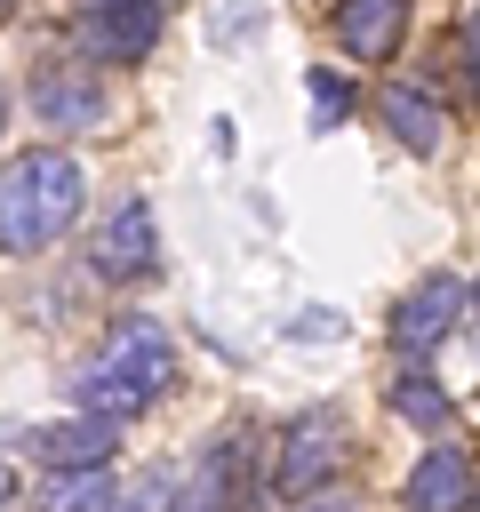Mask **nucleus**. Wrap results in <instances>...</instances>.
<instances>
[{"label":"nucleus","instance_id":"nucleus-1","mask_svg":"<svg viewBox=\"0 0 480 512\" xmlns=\"http://www.w3.org/2000/svg\"><path fill=\"white\" fill-rule=\"evenodd\" d=\"M168 384H176V344H168V328L144 320V312H128V320H112L104 344L80 360L72 400H80L88 416H144Z\"/></svg>","mask_w":480,"mask_h":512},{"label":"nucleus","instance_id":"nucleus-2","mask_svg":"<svg viewBox=\"0 0 480 512\" xmlns=\"http://www.w3.org/2000/svg\"><path fill=\"white\" fill-rule=\"evenodd\" d=\"M80 192H88V176L72 152H56V144L16 152L0 168V256H40L48 240H64L80 216Z\"/></svg>","mask_w":480,"mask_h":512},{"label":"nucleus","instance_id":"nucleus-3","mask_svg":"<svg viewBox=\"0 0 480 512\" xmlns=\"http://www.w3.org/2000/svg\"><path fill=\"white\" fill-rule=\"evenodd\" d=\"M88 256H96V272H104V280H152V272H160L152 200H144V192H120V200L104 208V224H96Z\"/></svg>","mask_w":480,"mask_h":512},{"label":"nucleus","instance_id":"nucleus-4","mask_svg":"<svg viewBox=\"0 0 480 512\" xmlns=\"http://www.w3.org/2000/svg\"><path fill=\"white\" fill-rule=\"evenodd\" d=\"M456 320H464V280H456V272H424V280L392 304V352L416 360V352H432Z\"/></svg>","mask_w":480,"mask_h":512},{"label":"nucleus","instance_id":"nucleus-5","mask_svg":"<svg viewBox=\"0 0 480 512\" xmlns=\"http://www.w3.org/2000/svg\"><path fill=\"white\" fill-rule=\"evenodd\" d=\"M160 40V8L152 0H120V8H80V56L88 64H128Z\"/></svg>","mask_w":480,"mask_h":512},{"label":"nucleus","instance_id":"nucleus-6","mask_svg":"<svg viewBox=\"0 0 480 512\" xmlns=\"http://www.w3.org/2000/svg\"><path fill=\"white\" fill-rule=\"evenodd\" d=\"M336 456H344V424L336 416H296L288 424V440H280V496H312L328 472H336Z\"/></svg>","mask_w":480,"mask_h":512},{"label":"nucleus","instance_id":"nucleus-7","mask_svg":"<svg viewBox=\"0 0 480 512\" xmlns=\"http://www.w3.org/2000/svg\"><path fill=\"white\" fill-rule=\"evenodd\" d=\"M32 112H40L48 128H104V80H96L88 64H40Z\"/></svg>","mask_w":480,"mask_h":512},{"label":"nucleus","instance_id":"nucleus-8","mask_svg":"<svg viewBox=\"0 0 480 512\" xmlns=\"http://www.w3.org/2000/svg\"><path fill=\"white\" fill-rule=\"evenodd\" d=\"M480 504V480H472V456L456 440H432L424 464L408 472V512H472Z\"/></svg>","mask_w":480,"mask_h":512},{"label":"nucleus","instance_id":"nucleus-9","mask_svg":"<svg viewBox=\"0 0 480 512\" xmlns=\"http://www.w3.org/2000/svg\"><path fill=\"white\" fill-rule=\"evenodd\" d=\"M408 32V0H336V40L360 56V64H384Z\"/></svg>","mask_w":480,"mask_h":512},{"label":"nucleus","instance_id":"nucleus-10","mask_svg":"<svg viewBox=\"0 0 480 512\" xmlns=\"http://www.w3.org/2000/svg\"><path fill=\"white\" fill-rule=\"evenodd\" d=\"M112 424H120V416L48 424V432H32V448H40V464H48V472H80V464H104V456H112Z\"/></svg>","mask_w":480,"mask_h":512},{"label":"nucleus","instance_id":"nucleus-11","mask_svg":"<svg viewBox=\"0 0 480 512\" xmlns=\"http://www.w3.org/2000/svg\"><path fill=\"white\" fill-rule=\"evenodd\" d=\"M376 112H384V128H392L408 152H440V136H448V120H440V104H432L424 88H384Z\"/></svg>","mask_w":480,"mask_h":512},{"label":"nucleus","instance_id":"nucleus-12","mask_svg":"<svg viewBox=\"0 0 480 512\" xmlns=\"http://www.w3.org/2000/svg\"><path fill=\"white\" fill-rule=\"evenodd\" d=\"M232 472H240V448L216 440V448L192 464V480L168 496V512H232Z\"/></svg>","mask_w":480,"mask_h":512},{"label":"nucleus","instance_id":"nucleus-13","mask_svg":"<svg viewBox=\"0 0 480 512\" xmlns=\"http://www.w3.org/2000/svg\"><path fill=\"white\" fill-rule=\"evenodd\" d=\"M104 504H112V480H104V464L48 472V488H40V512H104Z\"/></svg>","mask_w":480,"mask_h":512},{"label":"nucleus","instance_id":"nucleus-14","mask_svg":"<svg viewBox=\"0 0 480 512\" xmlns=\"http://www.w3.org/2000/svg\"><path fill=\"white\" fill-rule=\"evenodd\" d=\"M392 408H400L408 424H440V416H448V392H440L432 376H416V368H408V376L392 384Z\"/></svg>","mask_w":480,"mask_h":512},{"label":"nucleus","instance_id":"nucleus-15","mask_svg":"<svg viewBox=\"0 0 480 512\" xmlns=\"http://www.w3.org/2000/svg\"><path fill=\"white\" fill-rule=\"evenodd\" d=\"M304 96H312V120H320V128H344V112H352V88H344L336 72H320V64H312Z\"/></svg>","mask_w":480,"mask_h":512},{"label":"nucleus","instance_id":"nucleus-16","mask_svg":"<svg viewBox=\"0 0 480 512\" xmlns=\"http://www.w3.org/2000/svg\"><path fill=\"white\" fill-rule=\"evenodd\" d=\"M168 496H176L168 480H136V488H128V496H120L112 512H168Z\"/></svg>","mask_w":480,"mask_h":512},{"label":"nucleus","instance_id":"nucleus-17","mask_svg":"<svg viewBox=\"0 0 480 512\" xmlns=\"http://www.w3.org/2000/svg\"><path fill=\"white\" fill-rule=\"evenodd\" d=\"M336 328H344L336 312H296V320H288V336H304V344H312V336H336Z\"/></svg>","mask_w":480,"mask_h":512},{"label":"nucleus","instance_id":"nucleus-18","mask_svg":"<svg viewBox=\"0 0 480 512\" xmlns=\"http://www.w3.org/2000/svg\"><path fill=\"white\" fill-rule=\"evenodd\" d=\"M464 72H472V96H480V8L464 16Z\"/></svg>","mask_w":480,"mask_h":512},{"label":"nucleus","instance_id":"nucleus-19","mask_svg":"<svg viewBox=\"0 0 480 512\" xmlns=\"http://www.w3.org/2000/svg\"><path fill=\"white\" fill-rule=\"evenodd\" d=\"M296 512H360V496H320L312 488V496H296Z\"/></svg>","mask_w":480,"mask_h":512},{"label":"nucleus","instance_id":"nucleus-20","mask_svg":"<svg viewBox=\"0 0 480 512\" xmlns=\"http://www.w3.org/2000/svg\"><path fill=\"white\" fill-rule=\"evenodd\" d=\"M0 504H8V448H0Z\"/></svg>","mask_w":480,"mask_h":512},{"label":"nucleus","instance_id":"nucleus-21","mask_svg":"<svg viewBox=\"0 0 480 512\" xmlns=\"http://www.w3.org/2000/svg\"><path fill=\"white\" fill-rule=\"evenodd\" d=\"M0 128H8V88H0Z\"/></svg>","mask_w":480,"mask_h":512},{"label":"nucleus","instance_id":"nucleus-22","mask_svg":"<svg viewBox=\"0 0 480 512\" xmlns=\"http://www.w3.org/2000/svg\"><path fill=\"white\" fill-rule=\"evenodd\" d=\"M88 8H120V0H88Z\"/></svg>","mask_w":480,"mask_h":512},{"label":"nucleus","instance_id":"nucleus-23","mask_svg":"<svg viewBox=\"0 0 480 512\" xmlns=\"http://www.w3.org/2000/svg\"><path fill=\"white\" fill-rule=\"evenodd\" d=\"M0 8H8V0H0Z\"/></svg>","mask_w":480,"mask_h":512}]
</instances>
